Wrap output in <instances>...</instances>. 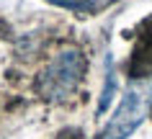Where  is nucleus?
Listing matches in <instances>:
<instances>
[{
  "label": "nucleus",
  "mask_w": 152,
  "mask_h": 139,
  "mask_svg": "<svg viewBox=\"0 0 152 139\" xmlns=\"http://www.w3.org/2000/svg\"><path fill=\"white\" fill-rule=\"evenodd\" d=\"M85 75V57L77 49H62L36 75V93L49 103H62L77 90Z\"/></svg>",
  "instance_id": "obj_1"
},
{
  "label": "nucleus",
  "mask_w": 152,
  "mask_h": 139,
  "mask_svg": "<svg viewBox=\"0 0 152 139\" xmlns=\"http://www.w3.org/2000/svg\"><path fill=\"white\" fill-rule=\"evenodd\" d=\"M150 100H152L150 90H129L126 95L121 98L116 114L111 116L108 126L103 129V139H126L142 124Z\"/></svg>",
  "instance_id": "obj_2"
},
{
  "label": "nucleus",
  "mask_w": 152,
  "mask_h": 139,
  "mask_svg": "<svg viewBox=\"0 0 152 139\" xmlns=\"http://www.w3.org/2000/svg\"><path fill=\"white\" fill-rule=\"evenodd\" d=\"M52 3H57V5H67V8H75V10H85V8H90L85 0H52Z\"/></svg>",
  "instance_id": "obj_3"
}]
</instances>
